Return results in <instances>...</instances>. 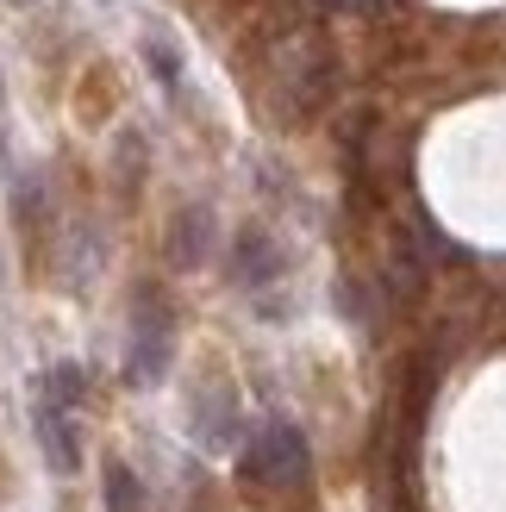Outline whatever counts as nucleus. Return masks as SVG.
I'll return each instance as SVG.
<instances>
[{
    "mask_svg": "<svg viewBox=\"0 0 506 512\" xmlns=\"http://www.w3.org/2000/svg\"><path fill=\"white\" fill-rule=\"evenodd\" d=\"M244 481L250 488H282V494H307L313 488V450L300 438V425L288 419H263L244 438Z\"/></svg>",
    "mask_w": 506,
    "mask_h": 512,
    "instance_id": "1",
    "label": "nucleus"
},
{
    "mask_svg": "<svg viewBox=\"0 0 506 512\" xmlns=\"http://www.w3.org/2000/svg\"><path fill=\"white\" fill-rule=\"evenodd\" d=\"M175 363V313L157 288H138L132 300V338H125V381L132 388H157Z\"/></svg>",
    "mask_w": 506,
    "mask_h": 512,
    "instance_id": "2",
    "label": "nucleus"
},
{
    "mask_svg": "<svg viewBox=\"0 0 506 512\" xmlns=\"http://www.w3.org/2000/svg\"><path fill=\"white\" fill-rule=\"evenodd\" d=\"M32 431H38L44 463L57 469V475H75V469H82V431H75V413H69V406L32 394Z\"/></svg>",
    "mask_w": 506,
    "mask_h": 512,
    "instance_id": "3",
    "label": "nucleus"
},
{
    "mask_svg": "<svg viewBox=\"0 0 506 512\" xmlns=\"http://www.w3.org/2000/svg\"><path fill=\"white\" fill-rule=\"evenodd\" d=\"M194 431H200V444H207V450H232V444H244L232 381H213V388L194 394Z\"/></svg>",
    "mask_w": 506,
    "mask_h": 512,
    "instance_id": "4",
    "label": "nucleus"
},
{
    "mask_svg": "<svg viewBox=\"0 0 506 512\" xmlns=\"http://www.w3.org/2000/svg\"><path fill=\"white\" fill-rule=\"evenodd\" d=\"M232 275L244 281V288H263V281L282 275V250L269 244V232H257V225H244V232L232 238Z\"/></svg>",
    "mask_w": 506,
    "mask_h": 512,
    "instance_id": "5",
    "label": "nucleus"
},
{
    "mask_svg": "<svg viewBox=\"0 0 506 512\" xmlns=\"http://www.w3.org/2000/svg\"><path fill=\"white\" fill-rule=\"evenodd\" d=\"M207 244H213V213L207 207L175 213V225H169V263L175 269H200L207 263Z\"/></svg>",
    "mask_w": 506,
    "mask_h": 512,
    "instance_id": "6",
    "label": "nucleus"
},
{
    "mask_svg": "<svg viewBox=\"0 0 506 512\" xmlns=\"http://www.w3.org/2000/svg\"><path fill=\"white\" fill-rule=\"evenodd\" d=\"M100 494H107V512H144V481L125 469V463H107V475H100Z\"/></svg>",
    "mask_w": 506,
    "mask_h": 512,
    "instance_id": "7",
    "label": "nucleus"
},
{
    "mask_svg": "<svg viewBox=\"0 0 506 512\" xmlns=\"http://www.w3.org/2000/svg\"><path fill=\"white\" fill-rule=\"evenodd\" d=\"M38 394L75 413V406H82V394H88V375L75 369V363H57V369H44V375H38Z\"/></svg>",
    "mask_w": 506,
    "mask_h": 512,
    "instance_id": "8",
    "label": "nucleus"
},
{
    "mask_svg": "<svg viewBox=\"0 0 506 512\" xmlns=\"http://www.w3.org/2000/svg\"><path fill=\"white\" fill-rule=\"evenodd\" d=\"M144 63H150V75H157L169 94L182 88V57H175V44H169L163 32H150V38H144Z\"/></svg>",
    "mask_w": 506,
    "mask_h": 512,
    "instance_id": "9",
    "label": "nucleus"
},
{
    "mask_svg": "<svg viewBox=\"0 0 506 512\" xmlns=\"http://www.w3.org/2000/svg\"><path fill=\"white\" fill-rule=\"evenodd\" d=\"M19 7H25V0H19Z\"/></svg>",
    "mask_w": 506,
    "mask_h": 512,
    "instance_id": "10",
    "label": "nucleus"
}]
</instances>
